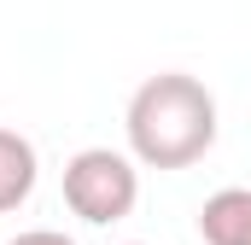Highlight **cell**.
<instances>
[{"label": "cell", "mask_w": 251, "mask_h": 245, "mask_svg": "<svg viewBox=\"0 0 251 245\" xmlns=\"http://www.w3.org/2000/svg\"><path fill=\"white\" fill-rule=\"evenodd\" d=\"M128 152L146 170H187L216 146V94L187 70H158L128 99Z\"/></svg>", "instance_id": "obj_1"}, {"label": "cell", "mask_w": 251, "mask_h": 245, "mask_svg": "<svg viewBox=\"0 0 251 245\" xmlns=\"http://www.w3.org/2000/svg\"><path fill=\"white\" fill-rule=\"evenodd\" d=\"M6 245H76V240H64L53 228H29V234H18V240H6Z\"/></svg>", "instance_id": "obj_5"}, {"label": "cell", "mask_w": 251, "mask_h": 245, "mask_svg": "<svg viewBox=\"0 0 251 245\" xmlns=\"http://www.w3.org/2000/svg\"><path fill=\"white\" fill-rule=\"evenodd\" d=\"M35 175H41L35 146H29L24 134L0 128V216H6V210H18V204L35 193Z\"/></svg>", "instance_id": "obj_4"}, {"label": "cell", "mask_w": 251, "mask_h": 245, "mask_svg": "<svg viewBox=\"0 0 251 245\" xmlns=\"http://www.w3.org/2000/svg\"><path fill=\"white\" fill-rule=\"evenodd\" d=\"M199 240L204 245H251V187H222L199 210Z\"/></svg>", "instance_id": "obj_3"}, {"label": "cell", "mask_w": 251, "mask_h": 245, "mask_svg": "<svg viewBox=\"0 0 251 245\" xmlns=\"http://www.w3.org/2000/svg\"><path fill=\"white\" fill-rule=\"evenodd\" d=\"M64 204H70L82 222H94V228L123 222L128 210L140 204V170H134V152L82 146V152L64 164Z\"/></svg>", "instance_id": "obj_2"}, {"label": "cell", "mask_w": 251, "mask_h": 245, "mask_svg": "<svg viewBox=\"0 0 251 245\" xmlns=\"http://www.w3.org/2000/svg\"><path fill=\"white\" fill-rule=\"evenodd\" d=\"M128 245H146V240H128Z\"/></svg>", "instance_id": "obj_6"}]
</instances>
